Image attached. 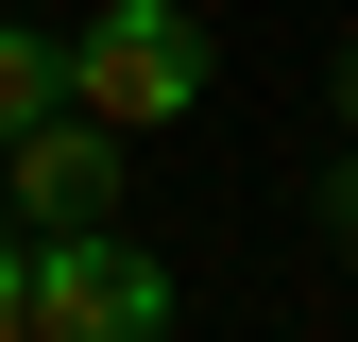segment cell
<instances>
[{
  "instance_id": "3957f363",
  "label": "cell",
  "mask_w": 358,
  "mask_h": 342,
  "mask_svg": "<svg viewBox=\"0 0 358 342\" xmlns=\"http://www.w3.org/2000/svg\"><path fill=\"white\" fill-rule=\"evenodd\" d=\"M120 189H137V171H120V137H103L85 103H52L34 137H0V205H17L34 240H85V223H120Z\"/></svg>"
},
{
  "instance_id": "8992f818",
  "label": "cell",
  "mask_w": 358,
  "mask_h": 342,
  "mask_svg": "<svg viewBox=\"0 0 358 342\" xmlns=\"http://www.w3.org/2000/svg\"><path fill=\"white\" fill-rule=\"evenodd\" d=\"M324 223H341V240H358V171H324Z\"/></svg>"
},
{
  "instance_id": "277c9868",
  "label": "cell",
  "mask_w": 358,
  "mask_h": 342,
  "mask_svg": "<svg viewBox=\"0 0 358 342\" xmlns=\"http://www.w3.org/2000/svg\"><path fill=\"white\" fill-rule=\"evenodd\" d=\"M52 103H69V69H52V34H0V137H34Z\"/></svg>"
},
{
  "instance_id": "6da1fadb",
  "label": "cell",
  "mask_w": 358,
  "mask_h": 342,
  "mask_svg": "<svg viewBox=\"0 0 358 342\" xmlns=\"http://www.w3.org/2000/svg\"><path fill=\"white\" fill-rule=\"evenodd\" d=\"M52 69H69V103L103 120V137H154V120H188L205 103V18L188 0H85V18L52 34Z\"/></svg>"
},
{
  "instance_id": "7a4b0ae2",
  "label": "cell",
  "mask_w": 358,
  "mask_h": 342,
  "mask_svg": "<svg viewBox=\"0 0 358 342\" xmlns=\"http://www.w3.org/2000/svg\"><path fill=\"white\" fill-rule=\"evenodd\" d=\"M171 256H137L120 223L85 240H17V342H171Z\"/></svg>"
},
{
  "instance_id": "5b68a950",
  "label": "cell",
  "mask_w": 358,
  "mask_h": 342,
  "mask_svg": "<svg viewBox=\"0 0 358 342\" xmlns=\"http://www.w3.org/2000/svg\"><path fill=\"white\" fill-rule=\"evenodd\" d=\"M0 342H17V223H0Z\"/></svg>"
},
{
  "instance_id": "52a82bcc",
  "label": "cell",
  "mask_w": 358,
  "mask_h": 342,
  "mask_svg": "<svg viewBox=\"0 0 358 342\" xmlns=\"http://www.w3.org/2000/svg\"><path fill=\"white\" fill-rule=\"evenodd\" d=\"M341 137H358V52H341Z\"/></svg>"
}]
</instances>
